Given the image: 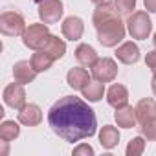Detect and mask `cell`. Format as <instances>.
Instances as JSON below:
<instances>
[{"label": "cell", "mask_w": 156, "mask_h": 156, "mask_svg": "<svg viewBox=\"0 0 156 156\" xmlns=\"http://www.w3.org/2000/svg\"><path fill=\"white\" fill-rule=\"evenodd\" d=\"M0 31L8 37H19L26 31V20L19 11H4L0 15Z\"/></svg>", "instance_id": "8992f818"}, {"label": "cell", "mask_w": 156, "mask_h": 156, "mask_svg": "<svg viewBox=\"0 0 156 156\" xmlns=\"http://www.w3.org/2000/svg\"><path fill=\"white\" fill-rule=\"evenodd\" d=\"M114 9L119 13V15H130V13H134V9H136V0H114Z\"/></svg>", "instance_id": "cb8c5ba5"}, {"label": "cell", "mask_w": 156, "mask_h": 156, "mask_svg": "<svg viewBox=\"0 0 156 156\" xmlns=\"http://www.w3.org/2000/svg\"><path fill=\"white\" fill-rule=\"evenodd\" d=\"M53 57L46 51V50H37L33 55H31V64H33V68L41 73V72H48L50 68H51V64H53Z\"/></svg>", "instance_id": "d6986e66"}, {"label": "cell", "mask_w": 156, "mask_h": 156, "mask_svg": "<svg viewBox=\"0 0 156 156\" xmlns=\"http://www.w3.org/2000/svg\"><path fill=\"white\" fill-rule=\"evenodd\" d=\"M92 22L98 31V41L105 48H114V46H118V42H121L125 39L127 24H123V20L119 19V13L114 9V6L98 8L94 11Z\"/></svg>", "instance_id": "7a4b0ae2"}, {"label": "cell", "mask_w": 156, "mask_h": 156, "mask_svg": "<svg viewBox=\"0 0 156 156\" xmlns=\"http://www.w3.org/2000/svg\"><path fill=\"white\" fill-rule=\"evenodd\" d=\"M151 88H152V94L156 96V72H154V75H152V81H151Z\"/></svg>", "instance_id": "f1b7e54d"}, {"label": "cell", "mask_w": 156, "mask_h": 156, "mask_svg": "<svg viewBox=\"0 0 156 156\" xmlns=\"http://www.w3.org/2000/svg\"><path fill=\"white\" fill-rule=\"evenodd\" d=\"M114 119H116L118 127H123V129H132V127H136V123H138L136 107L125 105V107H121V108H116Z\"/></svg>", "instance_id": "5bb4252c"}, {"label": "cell", "mask_w": 156, "mask_h": 156, "mask_svg": "<svg viewBox=\"0 0 156 156\" xmlns=\"http://www.w3.org/2000/svg\"><path fill=\"white\" fill-rule=\"evenodd\" d=\"M37 13H39L41 22H44V24H55L62 17L64 8H62L61 0H42V2L39 4Z\"/></svg>", "instance_id": "ba28073f"}, {"label": "cell", "mask_w": 156, "mask_h": 156, "mask_svg": "<svg viewBox=\"0 0 156 156\" xmlns=\"http://www.w3.org/2000/svg\"><path fill=\"white\" fill-rule=\"evenodd\" d=\"M116 57H118V61L123 62V64H136V62L140 61V48H138V44H134L132 41H127V42H123L121 46H118Z\"/></svg>", "instance_id": "4fadbf2b"}, {"label": "cell", "mask_w": 156, "mask_h": 156, "mask_svg": "<svg viewBox=\"0 0 156 156\" xmlns=\"http://www.w3.org/2000/svg\"><path fill=\"white\" fill-rule=\"evenodd\" d=\"M143 4L149 13H156V0H143Z\"/></svg>", "instance_id": "4316f807"}, {"label": "cell", "mask_w": 156, "mask_h": 156, "mask_svg": "<svg viewBox=\"0 0 156 156\" xmlns=\"http://www.w3.org/2000/svg\"><path fill=\"white\" fill-rule=\"evenodd\" d=\"M152 41H154V46H156V33H154V39H152Z\"/></svg>", "instance_id": "f546056e"}, {"label": "cell", "mask_w": 156, "mask_h": 156, "mask_svg": "<svg viewBox=\"0 0 156 156\" xmlns=\"http://www.w3.org/2000/svg\"><path fill=\"white\" fill-rule=\"evenodd\" d=\"M92 4H96L98 8H105V6H110L112 4V0H90Z\"/></svg>", "instance_id": "83f0119b"}, {"label": "cell", "mask_w": 156, "mask_h": 156, "mask_svg": "<svg viewBox=\"0 0 156 156\" xmlns=\"http://www.w3.org/2000/svg\"><path fill=\"white\" fill-rule=\"evenodd\" d=\"M33 2H37V4H41V2H42V0H33Z\"/></svg>", "instance_id": "4dcf8cb0"}, {"label": "cell", "mask_w": 156, "mask_h": 156, "mask_svg": "<svg viewBox=\"0 0 156 156\" xmlns=\"http://www.w3.org/2000/svg\"><path fill=\"white\" fill-rule=\"evenodd\" d=\"M140 132L147 140H156V101L152 98H143L136 105Z\"/></svg>", "instance_id": "3957f363"}, {"label": "cell", "mask_w": 156, "mask_h": 156, "mask_svg": "<svg viewBox=\"0 0 156 156\" xmlns=\"http://www.w3.org/2000/svg\"><path fill=\"white\" fill-rule=\"evenodd\" d=\"M37 73H39V72L33 68L31 61H19V62H15V66H13V77H15V81L22 83V85L31 83L35 77H37Z\"/></svg>", "instance_id": "7c38bea8"}, {"label": "cell", "mask_w": 156, "mask_h": 156, "mask_svg": "<svg viewBox=\"0 0 156 156\" xmlns=\"http://www.w3.org/2000/svg\"><path fill=\"white\" fill-rule=\"evenodd\" d=\"M127 31L132 39L145 41L152 31V22L147 15V11H134L127 17Z\"/></svg>", "instance_id": "5b68a950"}, {"label": "cell", "mask_w": 156, "mask_h": 156, "mask_svg": "<svg viewBox=\"0 0 156 156\" xmlns=\"http://www.w3.org/2000/svg\"><path fill=\"white\" fill-rule=\"evenodd\" d=\"M50 37H51V33L48 30V24L39 22V24H30L26 28V31L22 33V42H24L26 48L37 51V50H42L48 44Z\"/></svg>", "instance_id": "277c9868"}, {"label": "cell", "mask_w": 156, "mask_h": 156, "mask_svg": "<svg viewBox=\"0 0 156 156\" xmlns=\"http://www.w3.org/2000/svg\"><path fill=\"white\" fill-rule=\"evenodd\" d=\"M83 98H87L88 101H92V103H96V101H99L101 98H103V94H105V83H101V81H90L83 90Z\"/></svg>", "instance_id": "ffe728a7"}, {"label": "cell", "mask_w": 156, "mask_h": 156, "mask_svg": "<svg viewBox=\"0 0 156 156\" xmlns=\"http://www.w3.org/2000/svg\"><path fill=\"white\" fill-rule=\"evenodd\" d=\"M145 151V138L143 136H136L129 141L127 145V156H140Z\"/></svg>", "instance_id": "603a6c76"}, {"label": "cell", "mask_w": 156, "mask_h": 156, "mask_svg": "<svg viewBox=\"0 0 156 156\" xmlns=\"http://www.w3.org/2000/svg\"><path fill=\"white\" fill-rule=\"evenodd\" d=\"M4 103L8 107H11V108L20 110L26 105V90H24V85L19 83V81L8 85L4 88Z\"/></svg>", "instance_id": "9c48e42d"}, {"label": "cell", "mask_w": 156, "mask_h": 156, "mask_svg": "<svg viewBox=\"0 0 156 156\" xmlns=\"http://www.w3.org/2000/svg\"><path fill=\"white\" fill-rule=\"evenodd\" d=\"M75 59H77V62L79 64H83V66H94V62L99 59L98 57V51L90 46V44H79L75 48Z\"/></svg>", "instance_id": "e0dca14e"}, {"label": "cell", "mask_w": 156, "mask_h": 156, "mask_svg": "<svg viewBox=\"0 0 156 156\" xmlns=\"http://www.w3.org/2000/svg\"><path fill=\"white\" fill-rule=\"evenodd\" d=\"M48 123L59 138L70 143L94 136L98 129L94 110L75 96H64L55 101L48 112Z\"/></svg>", "instance_id": "6da1fadb"}, {"label": "cell", "mask_w": 156, "mask_h": 156, "mask_svg": "<svg viewBox=\"0 0 156 156\" xmlns=\"http://www.w3.org/2000/svg\"><path fill=\"white\" fill-rule=\"evenodd\" d=\"M92 75H94V79L101 81V83H110L116 79V75H118V64L114 59L110 57H101L94 62L92 66Z\"/></svg>", "instance_id": "52a82bcc"}, {"label": "cell", "mask_w": 156, "mask_h": 156, "mask_svg": "<svg viewBox=\"0 0 156 156\" xmlns=\"http://www.w3.org/2000/svg\"><path fill=\"white\" fill-rule=\"evenodd\" d=\"M66 83L73 88V90H83L88 83H90V73L85 68H72L66 73Z\"/></svg>", "instance_id": "2e32d148"}, {"label": "cell", "mask_w": 156, "mask_h": 156, "mask_svg": "<svg viewBox=\"0 0 156 156\" xmlns=\"http://www.w3.org/2000/svg\"><path fill=\"white\" fill-rule=\"evenodd\" d=\"M61 31H62L64 39H68V41H79L83 37L85 24H83V20L79 17H73L72 15V17L64 19V22L61 26Z\"/></svg>", "instance_id": "30bf717a"}, {"label": "cell", "mask_w": 156, "mask_h": 156, "mask_svg": "<svg viewBox=\"0 0 156 156\" xmlns=\"http://www.w3.org/2000/svg\"><path fill=\"white\" fill-rule=\"evenodd\" d=\"M19 121L26 127H35L42 121V110L35 103H26L19 110Z\"/></svg>", "instance_id": "8fae6325"}, {"label": "cell", "mask_w": 156, "mask_h": 156, "mask_svg": "<svg viewBox=\"0 0 156 156\" xmlns=\"http://www.w3.org/2000/svg\"><path fill=\"white\" fill-rule=\"evenodd\" d=\"M19 134H20V127H19V123H15L11 119H6L0 125V140L2 141H11V140L19 138Z\"/></svg>", "instance_id": "7402d4cb"}, {"label": "cell", "mask_w": 156, "mask_h": 156, "mask_svg": "<svg viewBox=\"0 0 156 156\" xmlns=\"http://www.w3.org/2000/svg\"><path fill=\"white\" fill-rule=\"evenodd\" d=\"M145 64H147V68H151L152 72H156V50L147 51V55H145Z\"/></svg>", "instance_id": "484cf974"}, {"label": "cell", "mask_w": 156, "mask_h": 156, "mask_svg": "<svg viewBox=\"0 0 156 156\" xmlns=\"http://www.w3.org/2000/svg\"><path fill=\"white\" fill-rule=\"evenodd\" d=\"M42 50H46L55 61H59L64 53H66V42L62 41V39H59L57 35H51L50 37V41H48V44L42 48Z\"/></svg>", "instance_id": "44dd1931"}, {"label": "cell", "mask_w": 156, "mask_h": 156, "mask_svg": "<svg viewBox=\"0 0 156 156\" xmlns=\"http://www.w3.org/2000/svg\"><path fill=\"white\" fill-rule=\"evenodd\" d=\"M107 101H108V105L114 107V108L125 107V105L129 103V90H127V87L118 85V83L112 85V87L107 90Z\"/></svg>", "instance_id": "9a60e30c"}, {"label": "cell", "mask_w": 156, "mask_h": 156, "mask_svg": "<svg viewBox=\"0 0 156 156\" xmlns=\"http://www.w3.org/2000/svg\"><path fill=\"white\" fill-rule=\"evenodd\" d=\"M73 156H94V147L88 143H79L73 149Z\"/></svg>", "instance_id": "d4e9b609"}, {"label": "cell", "mask_w": 156, "mask_h": 156, "mask_svg": "<svg viewBox=\"0 0 156 156\" xmlns=\"http://www.w3.org/2000/svg\"><path fill=\"white\" fill-rule=\"evenodd\" d=\"M99 143H101V147L107 149V151L114 149V147L119 143V132H118V129L112 127V125H105V127L99 130Z\"/></svg>", "instance_id": "ac0fdd59"}]
</instances>
